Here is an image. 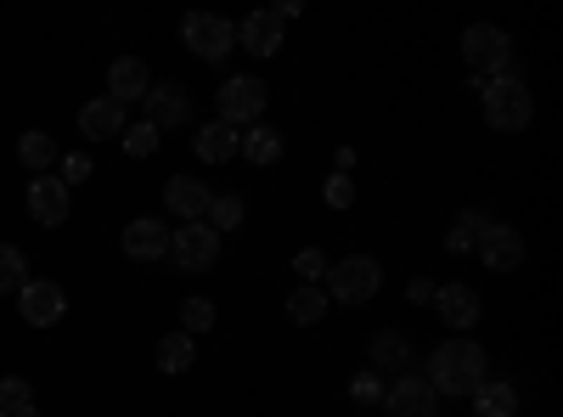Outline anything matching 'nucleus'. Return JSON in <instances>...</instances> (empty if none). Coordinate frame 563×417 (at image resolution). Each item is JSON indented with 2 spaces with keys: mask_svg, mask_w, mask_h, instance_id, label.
Returning a JSON list of instances; mask_svg holds the SVG:
<instances>
[{
  "mask_svg": "<svg viewBox=\"0 0 563 417\" xmlns=\"http://www.w3.org/2000/svg\"><path fill=\"white\" fill-rule=\"evenodd\" d=\"M265 97L271 90L254 79V74H231L225 85H220V124H260V113H265Z\"/></svg>",
  "mask_w": 563,
  "mask_h": 417,
  "instance_id": "nucleus-6",
  "label": "nucleus"
},
{
  "mask_svg": "<svg viewBox=\"0 0 563 417\" xmlns=\"http://www.w3.org/2000/svg\"><path fill=\"white\" fill-rule=\"evenodd\" d=\"M294 271H299V283H321V276H327V254L321 249H299L294 254Z\"/></svg>",
  "mask_w": 563,
  "mask_h": 417,
  "instance_id": "nucleus-32",
  "label": "nucleus"
},
{
  "mask_svg": "<svg viewBox=\"0 0 563 417\" xmlns=\"http://www.w3.org/2000/svg\"><path fill=\"white\" fill-rule=\"evenodd\" d=\"M18 158H23L34 175H45V169L57 164V142H52L45 130H23V135H18Z\"/></svg>",
  "mask_w": 563,
  "mask_h": 417,
  "instance_id": "nucleus-21",
  "label": "nucleus"
},
{
  "mask_svg": "<svg viewBox=\"0 0 563 417\" xmlns=\"http://www.w3.org/2000/svg\"><path fill=\"white\" fill-rule=\"evenodd\" d=\"M474 254L485 260V271H519V265H525V238H519L512 226H496V220H485V231H479Z\"/></svg>",
  "mask_w": 563,
  "mask_h": 417,
  "instance_id": "nucleus-9",
  "label": "nucleus"
},
{
  "mask_svg": "<svg viewBox=\"0 0 563 417\" xmlns=\"http://www.w3.org/2000/svg\"><path fill=\"white\" fill-rule=\"evenodd\" d=\"M209 187L203 180H192V175H169V187H164V204L180 215V220H203L209 215Z\"/></svg>",
  "mask_w": 563,
  "mask_h": 417,
  "instance_id": "nucleus-17",
  "label": "nucleus"
},
{
  "mask_svg": "<svg viewBox=\"0 0 563 417\" xmlns=\"http://www.w3.org/2000/svg\"><path fill=\"white\" fill-rule=\"evenodd\" d=\"M384 288V265L372 254H344L339 265H327V299H344V305H366L372 294Z\"/></svg>",
  "mask_w": 563,
  "mask_h": 417,
  "instance_id": "nucleus-3",
  "label": "nucleus"
},
{
  "mask_svg": "<svg viewBox=\"0 0 563 417\" xmlns=\"http://www.w3.org/2000/svg\"><path fill=\"white\" fill-rule=\"evenodd\" d=\"M79 135H90V142H108V135H124V108L113 97H97L79 108Z\"/></svg>",
  "mask_w": 563,
  "mask_h": 417,
  "instance_id": "nucleus-18",
  "label": "nucleus"
},
{
  "mask_svg": "<svg viewBox=\"0 0 563 417\" xmlns=\"http://www.w3.org/2000/svg\"><path fill=\"white\" fill-rule=\"evenodd\" d=\"M0 417H7V411H0Z\"/></svg>",
  "mask_w": 563,
  "mask_h": 417,
  "instance_id": "nucleus-36",
  "label": "nucleus"
},
{
  "mask_svg": "<svg viewBox=\"0 0 563 417\" xmlns=\"http://www.w3.org/2000/svg\"><path fill=\"white\" fill-rule=\"evenodd\" d=\"M0 411H7V417H40L34 389L23 378H0Z\"/></svg>",
  "mask_w": 563,
  "mask_h": 417,
  "instance_id": "nucleus-26",
  "label": "nucleus"
},
{
  "mask_svg": "<svg viewBox=\"0 0 563 417\" xmlns=\"http://www.w3.org/2000/svg\"><path fill=\"white\" fill-rule=\"evenodd\" d=\"M479 85V108L490 130H530L536 119V97L519 74H496V79H474Z\"/></svg>",
  "mask_w": 563,
  "mask_h": 417,
  "instance_id": "nucleus-2",
  "label": "nucleus"
},
{
  "mask_svg": "<svg viewBox=\"0 0 563 417\" xmlns=\"http://www.w3.org/2000/svg\"><path fill=\"white\" fill-rule=\"evenodd\" d=\"M434 310H440V321H445V328L467 333V328L479 321V294L467 288V283H445V288L434 294Z\"/></svg>",
  "mask_w": 563,
  "mask_h": 417,
  "instance_id": "nucleus-13",
  "label": "nucleus"
},
{
  "mask_svg": "<svg viewBox=\"0 0 563 417\" xmlns=\"http://www.w3.org/2000/svg\"><path fill=\"white\" fill-rule=\"evenodd\" d=\"M180 40H186V52H198L203 63H220V57H231V45H238V23H225L220 12H186Z\"/></svg>",
  "mask_w": 563,
  "mask_h": 417,
  "instance_id": "nucleus-5",
  "label": "nucleus"
},
{
  "mask_svg": "<svg viewBox=\"0 0 563 417\" xmlns=\"http://www.w3.org/2000/svg\"><path fill=\"white\" fill-rule=\"evenodd\" d=\"M186 366H192V339H186V333H164L158 339V373H186Z\"/></svg>",
  "mask_w": 563,
  "mask_h": 417,
  "instance_id": "nucleus-24",
  "label": "nucleus"
},
{
  "mask_svg": "<svg viewBox=\"0 0 563 417\" xmlns=\"http://www.w3.org/2000/svg\"><path fill=\"white\" fill-rule=\"evenodd\" d=\"M429 389L434 395H474L479 384H485V344H474V339H445L440 350H434V361H429Z\"/></svg>",
  "mask_w": 563,
  "mask_h": 417,
  "instance_id": "nucleus-1",
  "label": "nucleus"
},
{
  "mask_svg": "<svg viewBox=\"0 0 563 417\" xmlns=\"http://www.w3.org/2000/svg\"><path fill=\"white\" fill-rule=\"evenodd\" d=\"M462 57H467V68H474V79L512 74V40L496 23H467L462 29Z\"/></svg>",
  "mask_w": 563,
  "mask_h": 417,
  "instance_id": "nucleus-4",
  "label": "nucleus"
},
{
  "mask_svg": "<svg viewBox=\"0 0 563 417\" xmlns=\"http://www.w3.org/2000/svg\"><path fill=\"white\" fill-rule=\"evenodd\" d=\"M192 153H198L203 164H225L231 153H238V130L220 124V119H214V124H203V130H198V142H192Z\"/></svg>",
  "mask_w": 563,
  "mask_h": 417,
  "instance_id": "nucleus-19",
  "label": "nucleus"
},
{
  "mask_svg": "<svg viewBox=\"0 0 563 417\" xmlns=\"http://www.w3.org/2000/svg\"><path fill=\"white\" fill-rule=\"evenodd\" d=\"M209 220H214V238L220 231H231V226H243V198H209Z\"/></svg>",
  "mask_w": 563,
  "mask_h": 417,
  "instance_id": "nucleus-31",
  "label": "nucleus"
},
{
  "mask_svg": "<svg viewBox=\"0 0 563 417\" xmlns=\"http://www.w3.org/2000/svg\"><path fill=\"white\" fill-rule=\"evenodd\" d=\"M321 316H327V294H321V283H299V288L288 294V321L310 328V321H321Z\"/></svg>",
  "mask_w": 563,
  "mask_h": 417,
  "instance_id": "nucleus-22",
  "label": "nucleus"
},
{
  "mask_svg": "<svg viewBox=\"0 0 563 417\" xmlns=\"http://www.w3.org/2000/svg\"><path fill=\"white\" fill-rule=\"evenodd\" d=\"M384 411L389 417H440V395L429 389V378L422 373H406L384 389Z\"/></svg>",
  "mask_w": 563,
  "mask_h": 417,
  "instance_id": "nucleus-8",
  "label": "nucleus"
},
{
  "mask_svg": "<svg viewBox=\"0 0 563 417\" xmlns=\"http://www.w3.org/2000/svg\"><path fill=\"white\" fill-rule=\"evenodd\" d=\"M29 215H34V226H63L68 220V187L57 175H34L29 180Z\"/></svg>",
  "mask_w": 563,
  "mask_h": 417,
  "instance_id": "nucleus-11",
  "label": "nucleus"
},
{
  "mask_svg": "<svg viewBox=\"0 0 563 417\" xmlns=\"http://www.w3.org/2000/svg\"><path fill=\"white\" fill-rule=\"evenodd\" d=\"M18 310H23L29 328H57L63 310H68V294L57 283H23L18 288Z\"/></svg>",
  "mask_w": 563,
  "mask_h": 417,
  "instance_id": "nucleus-10",
  "label": "nucleus"
},
{
  "mask_svg": "<svg viewBox=\"0 0 563 417\" xmlns=\"http://www.w3.org/2000/svg\"><path fill=\"white\" fill-rule=\"evenodd\" d=\"M141 102H147V124H153V130L180 124L186 113H192V97H186V85H175V79H169V85H153Z\"/></svg>",
  "mask_w": 563,
  "mask_h": 417,
  "instance_id": "nucleus-15",
  "label": "nucleus"
},
{
  "mask_svg": "<svg viewBox=\"0 0 563 417\" xmlns=\"http://www.w3.org/2000/svg\"><path fill=\"white\" fill-rule=\"evenodd\" d=\"M350 204H355V180L333 175V180H327V209H350Z\"/></svg>",
  "mask_w": 563,
  "mask_h": 417,
  "instance_id": "nucleus-33",
  "label": "nucleus"
},
{
  "mask_svg": "<svg viewBox=\"0 0 563 417\" xmlns=\"http://www.w3.org/2000/svg\"><path fill=\"white\" fill-rule=\"evenodd\" d=\"M474 406H479V417H512V411H519V389L485 378V384L474 389Z\"/></svg>",
  "mask_w": 563,
  "mask_h": 417,
  "instance_id": "nucleus-23",
  "label": "nucleus"
},
{
  "mask_svg": "<svg viewBox=\"0 0 563 417\" xmlns=\"http://www.w3.org/2000/svg\"><path fill=\"white\" fill-rule=\"evenodd\" d=\"M147 90H153V74H147V63H141V57H119V63L108 68V97H113L119 108L141 102Z\"/></svg>",
  "mask_w": 563,
  "mask_h": 417,
  "instance_id": "nucleus-12",
  "label": "nucleus"
},
{
  "mask_svg": "<svg viewBox=\"0 0 563 417\" xmlns=\"http://www.w3.org/2000/svg\"><path fill=\"white\" fill-rule=\"evenodd\" d=\"M238 153L260 169V164H276L282 158V130H271V124H254L249 135H238Z\"/></svg>",
  "mask_w": 563,
  "mask_h": 417,
  "instance_id": "nucleus-20",
  "label": "nucleus"
},
{
  "mask_svg": "<svg viewBox=\"0 0 563 417\" xmlns=\"http://www.w3.org/2000/svg\"><path fill=\"white\" fill-rule=\"evenodd\" d=\"M479 231H485V215H479V209H462L456 226H451V238H445V249H451V254H467V249L479 243Z\"/></svg>",
  "mask_w": 563,
  "mask_h": 417,
  "instance_id": "nucleus-27",
  "label": "nucleus"
},
{
  "mask_svg": "<svg viewBox=\"0 0 563 417\" xmlns=\"http://www.w3.org/2000/svg\"><path fill=\"white\" fill-rule=\"evenodd\" d=\"M124 254H130V260H164V254H169V226L153 220V215L130 220V226H124Z\"/></svg>",
  "mask_w": 563,
  "mask_h": 417,
  "instance_id": "nucleus-14",
  "label": "nucleus"
},
{
  "mask_svg": "<svg viewBox=\"0 0 563 417\" xmlns=\"http://www.w3.org/2000/svg\"><path fill=\"white\" fill-rule=\"evenodd\" d=\"M406 355H411L406 333H378V339H372V366H378V373H395V366H406Z\"/></svg>",
  "mask_w": 563,
  "mask_h": 417,
  "instance_id": "nucleus-25",
  "label": "nucleus"
},
{
  "mask_svg": "<svg viewBox=\"0 0 563 417\" xmlns=\"http://www.w3.org/2000/svg\"><path fill=\"white\" fill-rule=\"evenodd\" d=\"M169 260L180 271H214L220 260V238H214V226H198V220H186L169 231Z\"/></svg>",
  "mask_w": 563,
  "mask_h": 417,
  "instance_id": "nucleus-7",
  "label": "nucleus"
},
{
  "mask_svg": "<svg viewBox=\"0 0 563 417\" xmlns=\"http://www.w3.org/2000/svg\"><path fill=\"white\" fill-rule=\"evenodd\" d=\"M214 316H220L214 299H186V305H180V333H186V339H192V333H209Z\"/></svg>",
  "mask_w": 563,
  "mask_h": 417,
  "instance_id": "nucleus-29",
  "label": "nucleus"
},
{
  "mask_svg": "<svg viewBox=\"0 0 563 417\" xmlns=\"http://www.w3.org/2000/svg\"><path fill=\"white\" fill-rule=\"evenodd\" d=\"M355 400H384V395H378V373H366V378H355Z\"/></svg>",
  "mask_w": 563,
  "mask_h": 417,
  "instance_id": "nucleus-35",
  "label": "nucleus"
},
{
  "mask_svg": "<svg viewBox=\"0 0 563 417\" xmlns=\"http://www.w3.org/2000/svg\"><path fill=\"white\" fill-rule=\"evenodd\" d=\"M238 45H249L254 57H276L282 52V18L265 7V12H249L243 23H238Z\"/></svg>",
  "mask_w": 563,
  "mask_h": 417,
  "instance_id": "nucleus-16",
  "label": "nucleus"
},
{
  "mask_svg": "<svg viewBox=\"0 0 563 417\" xmlns=\"http://www.w3.org/2000/svg\"><path fill=\"white\" fill-rule=\"evenodd\" d=\"M119 142H124V153H130V158H153V153H158V130H153L147 119H141V124H124Z\"/></svg>",
  "mask_w": 563,
  "mask_h": 417,
  "instance_id": "nucleus-30",
  "label": "nucleus"
},
{
  "mask_svg": "<svg viewBox=\"0 0 563 417\" xmlns=\"http://www.w3.org/2000/svg\"><path fill=\"white\" fill-rule=\"evenodd\" d=\"M57 164H63V175H57L63 187H74V180H85V175H90V158H85V153H68V158H57Z\"/></svg>",
  "mask_w": 563,
  "mask_h": 417,
  "instance_id": "nucleus-34",
  "label": "nucleus"
},
{
  "mask_svg": "<svg viewBox=\"0 0 563 417\" xmlns=\"http://www.w3.org/2000/svg\"><path fill=\"white\" fill-rule=\"evenodd\" d=\"M23 283H29V260H23V249L0 243V294H18Z\"/></svg>",
  "mask_w": 563,
  "mask_h": 417,
  "instance_id": "nucleus-28",
  "label": "nucleus"
}]
</instances>
